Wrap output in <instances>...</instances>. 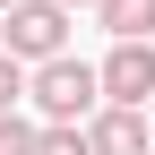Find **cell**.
Returning <instances> with one entry per match:
<instances>
[{"label": "cell", "mask_w": 155, "mask_h": 155, "mask_svg": "<svg viewBox=\"0 0 155 155\" xmlns=\"http://www.w3.org/2000/svg\"><path fill=\"white\" fill-rule=\"evenodd\" d=\"M26 104L43 112V121H95V112H104V69H95V61H78V52H61V61H35Z\"/></svg>", "instance_id": "cell-1"}, {"label": "cell", "mask_w": 155, "mask_h": 155, "mask_svg": "<svg viewBox=\"0 0 155 155\" xmlns=\"http://www.w3.org/2000/svg\"><path fill=\"white\" fill-rule=\"evenodd\" d=\"M35 155H95V138H86V121H43V147Z\"/></svg>", "instance_id": "cell-6"}, {"label": "cell", "mask_w": 155, "mask_h": 155, "mask_svg": "<svg viewBox=\"0 0 155 155\" xmlns=\"http://www.w3.org/2000/svg\"><path fill=\"white\" fill-rule=\"evenodd\" d=\"M0 43L17 52V61H61L69 52V0H17V9H0Z\"/></svg>", "instance_id": "cell-2"}, {"label": "cell", "mask_w": 155, "mask_h": 155, "mask_svg": "<svg viewBox=\"0 0 155 155\" xmlns=\"http://www.w3.org/2000/svg\"><path fill=\"white\" fill-rule=\"evenodd\" d=\"M69 9H95V0H69Z\"/></svg>", "instance_id": "cell-9"}, {"label": "cell", "mask_w": 155, "mask_h": 155, "mask_svg": "<svg viewBox=\"0 0 155 155\" xmlns=\"http://www.w3.org/2000/svg\"><path fill=\"white\" fill-rule=\"evenodd\" d=\"M43 147V121H17V112H0V155H35Z\"/></svg>", "instance_id": "cell-8"}, {"label": "cell", "mask_w": 155, "mask_h": 155, "mask_svg": "<svg viewBox=\"0 0 155 155\" xmlns=\"http://www.w3.org/2000/svg\"><path fill=\"white\" fill-rule=\"evenodd\" d=\"M26 86H35V69L17 61L9 43H0V112H17V104H26Z\"/></svg>", "instance_id": "cell-7"}, {"label": "cell", "mask_w": 155, "mask_h": 155, "mask_svg": "<svg viewBox=\"0 0 155 155\" xmlns=\"http://www.w3.org/2000/svg\"><path fill=\"white\" fill-rule=\"evenodd\" d=\"M86 138H95V155H155L147 112H138V104H104V112L86 121Z\"/></svg>", "instance_id": "cell-4"}, {"label": "cell", "mask_w": 155, "mask_h": 155, "mask_svg": "<svg viewBox=\"0 0 155 155\" xmlns=\"http://www.w3.org/2000/svg\"><path fill=\"white\" fill-rule=\"evenodd\" d=\"M0 9H17V0H0Z\"/></svg>", "instance_id": "cell-10"}, {"label": "cell", "mask_w": 155, "mask_h": 155, "mask_svg": "<svg viewBox=\"0 0 155 155\" xmlns=\"http://www.w3.org/2000/svg\"><path fill=\"white\" fill-rule=\"evenodd\" d=\"M112 43H155V0H95Z\"/></svg>", "instance_id": "cell-5"}, {"label": "cell", "mask_w": 155, "mask_h": 155, "mask_svg": "<svg viewBox=\"0 0 155 155\" xmlns=\"http://www.w3.org/2000/svg\"><path fill=\"white\" fill-rule=\"evenodd\" d=\"M104 104H155V43H112L104 52Z\"/></svg>", "instance_id": "cell-3"}]
</instances>
